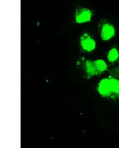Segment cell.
Returning <instances> with one entry per match:
<instances>
[{"instance_id":"cell-5","label":"cell","mask_w":119,"mask_h":148,"mask_svg":"<svg viewBox=\"0 0 119 148\" xmlns=\"http://www.w3.org/2000/svg\"><path fill=\"white\" fill-rule=\"evenodd\" d=\"M85 67L86 73L88 76H94L99 73L94 64L93 61L86 60L85 62Z\"/></svg>"},{"instance_id":"cell-8","label":"cell","mask_w":119,"mask_h":148,"mask_svg":"<svg viewBox=\"0 0 119 148\" xmlns=\"http://www.w3.org/2000/svg\"><path fill=\"white\" fill-rule=\"evenodd\" d=\"M110 82L112 91L116 93H119V81L114 79H110Z\"/></svg>"},{"instance_id":"cell-1","label":"cell","mask_w":119,"mask_h":148,"mask_svg":"<svg viewBox=\"0 0 119 148\" xmlns=\"http://www.w3.org/2000/svg\"><path fill=\"white\" fill-rule=\"evenodd\" d=\"M92 16V12L90 10L85 8H81L75 12V18L77 23H84L89 22Z\"/></svg>"},{"instance_id":"cell-2","label":"cell","mask_w":119,"mask_h":148,"mask_svg":"<svg viewBox=\"0 0 119 148\" xmlns=\"http://www.w3.org/2000/svg\"><path fill=\"white\" fill-rule=\"evenodd\" d=\"M80 43L82 49L86 51H92L96 47L95 40L87 33H84L81 36Z\"/></svg>"},{"instance_id":"cell-4","label":"cell","mask_w":119,"mask_h":148,"mask_svg":"<svg viewBox=\"0 0 119 148\" xmlns=\"http://www.w3.org/2000/svg\"><path fill=\"white\" fill-rule=\"evenodd\" d=\"M98 90L103 95H107L111 91L110 79H104L100 81L98 85Z\"/></svg>"},{"instance_id":"cell-3","label":"cell","mask_w":119,"mask_h":148,"mask_svg":"<svg viewBox=\"0 0 119 148\" xmlns=\"http://www.w3.org/2000/svg\"><path fill=\"white\" fill-rule=\"evenodd\" d=\"M115 33V31L113 25L110 24L105 23L101 29V38L103 40H109L114 36Z\"/></svg>"},{"instance_id":"cell-6","label":"cell","mask_w":119,"mask_h":148,"mask_svg":"<svg viewBox=\"0 0 119 148\" xmlns=\"http://www.w3.org/2000/svg\"><path fill=\"white\" fill-rule=\"evenodd\" d=\"M119 57V53L118 49L116 48L111 49L109 51L108 55V58L110 62H114L116 61Z\"/></svg>"},{"instance_id":"cell-7","label":"cell","mask_w":119,"mask_h":148,"mask_svg":"<svg viewBox=\"0 0 119 148\" xmlns=\"http://www.w3.org/2000/svg\"><path fill=\"white\" fill-rule=\"evenodd\" d=\"M93 62L98 72H104L107 70L108 66L104 60L99 59L93 61Z\"/></svg>"}]
</instances>
